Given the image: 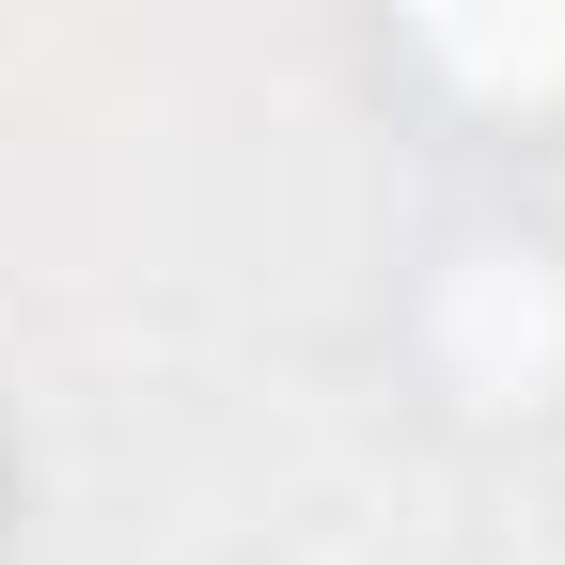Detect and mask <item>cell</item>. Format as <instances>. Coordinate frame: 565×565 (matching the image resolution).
Masks as SVG:
<instances>
[{
    "label": "cell",
    "mask_w": 565,
    "mask_h": 565,
    "mask_svg": "<svg viewBox=\"0 0 565 565\" xmlns=\"http://www.w3.org/2000/svg\"><path fill=\"white\" fill-rule=\"evenodd\" d=\"M440 362H456L471 393L534 408V393L565 377V267L519 252V236H471V252L440 267Z\"/></svg>",
    "instance_id": "6da1fadb"
},
{
    "label": "cell",
    "mask_w": 565,
    "mask_h": 565,
    "mask_svg": "<svg viewBox=\"0 0 565 565\" xmlns=\"http://www.w3.org/2000/svg\"><path fill=\"white\" fill-rule=\"evenodd\" d=\"M408 47L471 110H550L565 95V0H408Z\"/></svg>",
    "instance_id": "7a4b0ae2"
}]
</instances>
